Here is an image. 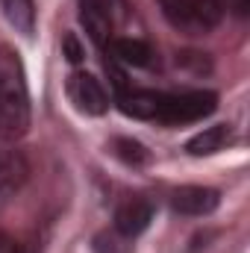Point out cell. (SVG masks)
I'll return each instance as SVG.
<instances>
[{"mask_svg": "<svg viewBox=\"0 0 250 253\" xmlns=\"http://www.w3.org/2000/svg\"><path fill=\"white\" fill-rule=\"evenodd\" d=\"M112 56L121 59L124 65L144 68V65H150L153 50H150V44L141 42V39H115V42H112Z\"/></svg>", "mask_w": 250, "mask_h": 253, "instance_id": "9c48e42d", "label": "cell"}, {"mask_svg": "<svg viewBox=\"0 0 250 253\" xmlns=\"http://www.w3.org/2000/svg\"><path fill=\"white\" fill-rule=\"evenodd\" d=\"M0 253H30L15 236H9V233H0Z\"/></svg>", "mask_w": 250, "mask_h": 253, "instance_id": "5bb4252c", "label": "cell"}, {"mask_svg": "<svg viewBox=\"0 0 250 253\" xmlns=\"http://www.w3.org/2000/svg\"><path fill=\"white\" fill-rule=\"evenodd\" d=\"M230 126L227 124H215V126H206L203 132H197L191 141L186 144V150L191 156H209V153H218L224 150V144L230 141Z\"/></svg>", "mask_w": 250, "mask_h": 253, "instance_id": "ba28073f", "label": "cell"}, {"mask_svg": "<svg viewBox=\"0 0 250 253\" xmlns=\"http://www.w3.org/2000/svg\"><path fill=\"white\" fill-rule=\"evenodd\" d=\"M3 12L15 30H21V33L33 30V18H36L33 0H3Z\"/></svg>", "mask_w": 250, "mask_h": 253, "instance_id": "8fae6325", "label": "cell"}, {"mask_svg": "<svg viewBox=\"0 0 250 253\" xmlns=\"http://www.w3.org/2000/svg\"><path fill=\"white\" fill-rule=\"evenodd\" d=\"M30 126V91L21 56L0 44V132L9 138L24 135Z\"/></svg>", "mask_w": 250, "mask_h": 253, "instance_id": "6da1fadb", "label": "cell"}, {"mask_svg": "<svg viewBox=\"0 0 250 253\" xmlns=\"http://www.w3.org/2000/svg\"><path fill=\"white\" fill-rule=\"evenodd\" d=\"M129 242H132V239L121 236L118 230L100 233V236H94V251L97 253H132V245H129Z\"/></svg>", "mask_w": 250, "mask_h": 253, "instance_id": "7c38bea8", "label": "cell"}, {"mask_svg": "<svg viewBox=\"0 0 250 253\" xmlns=\"http://www.w3.org/2000/svg\"><path fill=\"white\" fill-rule=\"evenodd\" d=\"M218 106L215 91H186V94H162L156 121L162 124H191L206 115H212Z\"/></svg>", "mask_w": 250, "mask_h": 253, "instance_id": "3957f363", "label": "cell"}, {"mask_svg": "<svg viewBox=\"0 0 250 253\" xmlns=\"http://www.w3.org/2000/svg\"><path fill=\"white\" fill-rule=\"evenodd\" d=\"M150 221H153V206L147 200H126L115 212V230L126 239H135L138 233H144Z\"/></svg>", "mask_w": 250, "mask_h": 253, "instance_id": "52a82bcc", "label": "cell"}, {"mask_svg": "<svg viewBox=\"0 0 250 253\" xmlns=\"http://www.w3.org/2000/svg\"><path fill=\"white\" fill-rule=\"evenodd\" d=\"M27 165L21 159V153H9L6 159H0V194H9L24 183Z\"/></svg>", "mask_w": 250, "mask_h": 253, "instance_id": "30bf717a", "label": "cell"}, {"mask_svg": "<svg viewBox=\"0 0 250 253\" xmlns=\"http://www.w3.org/2000/svg\"><path fill=\"white\" fill-rule=\"evenodd\" d=\"M115 150H118V156L124 159V162H132V165H144L150 156H147V150L138 144V141H132V138H115Z\"/></svg>", "mask_w": 250, "mask_h": 253, "instance_id": "4fadbf2b", "label": "cell"}, {"mask_svg": "<svg viewBox=\"0 0 250 253\" xmlns=\"http://www.w3.org/2000/svg\"><path fill=\"white\" fill-rule=\"evenodd\" d=\"M65 56H68L71 62H80V59H83V47L77 44L74 36H65Z\"/></svg>", "mask_w": 250, "mask_h": 253, "instance_id": "9a60e30c", "label": "cell"}, {"mask_svg": "<svg viewBox=\"0 0 250 253\" xmlns=\"http://www.w3.org/2000/svg\"><path fill=\"white\" fill-rule=\"evenodd\" d=\"M221 6L230 9V12H236L239 18H245V15L250 12V0H221Z\"/></svg>", "mask_w": 250, "mask_h": 253, "instance_id": "2e32d148", "label": "cell"}, {"mask_svg": "<svg viewBox=\"0 0 250 253\" xmlns=\"http://www.w3.org/2000/svg\"><path fill=\"white\" fill-rule=\"evenodd\" d=\"M165 21L188 36H200L209 33L221 24L224 18V6L221 0H159Z\"/></svg>", "mask_w": 250, "mask_h": 253, "instance_id": "7a4b0ae2", "label": "cell"}, {"mask_svg": "<svg viewBox=\"0 0 250 253\" xmlns=\"http://www.w3.org/2000/svg\"><path fill=\"white\" fill-rule=\"evenodd\" d=\"M68 97L85 115H103L109 109V97H106L100 80H94L85 71H77V74L68 77Z\"/></svg>", "mask_w": 250, "mask_h": 253, "instance_id": "277c9868", "label": "cell"}, {"mask_svg": "<svg viewBox=\"0 0 250 253\" xmlns=\"http://www.w3.org/2000/svg\"><path fill=\"white\" fill-rule=\"evenodd\" d=\"M80 21L97 47H106L112 36V0H80Z\"/></svg>", "mask_w": 250, "mask_h": 253, "instance_id": "5b68a950", "label": "cell"}, {"mask_svg": "<svg viewBox=\"0 0 250 253\" xmlns=\"http://www.w3.org/2000/svg\"><path fill=\"white\" fill-rule=\"evenodd\" d=\"M221 203V194L206 186H183L171 194V206L180 215H209Z\"/></svg>", "mask_w": 250, "mask_h": 253, "instance_id": "8992f818", "label": "cell"}]
</instances>
